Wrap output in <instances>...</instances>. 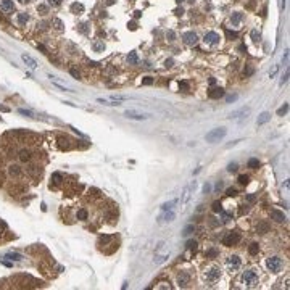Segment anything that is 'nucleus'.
Wrapping results in <instances>:
<instances>
[{
    "label": "nucleus",
    "mask_w": 290,
    "mask_h": 290,
    "mask_svg": "<svg viewBox=\"0 0 290 290\" xmlns=\"http://www.w3.org/2000/svg\"><path fill=\"white\" fill-rule=\"evenodd\" d=\"M142 84H143V86H152V84H153V77H145V79H142Z\"/></svg>",
    "instance_id": "45"
},
{
    "label": "nucleus",
    "mask_w": 290,
    "mask_h": 290,
    "mask_svg": "<svg viewBox=\"0 0 290 290\" xmlns=\"http://www.w3.org/2000/svg\"><path fill=\"white\" fill-rule=\"evenodd\" d=\"M287 111H288V103H284V106H280L277 110V116H284Z\"/></svg>",
    "instance_id": "35"
},
{
    "label": "nucleus",
    "mask_w": 290,
    "mask_h": 290,
    "mask_svg": "<svg viewBox=\"0 0 290 290\" xmlns=\"http://www.w3.org/2000/svg\"><path fill=\"white\" fill-rule=\"evenodd\" d=\"M182 40H184V44H185V45L194 47V45H197V44H198V36L195 34L194 31H189V32H185V34L182 36Z\"/></svg>",
    "instance_id": "9"
},
{
    "label": "nucleus",
    "mask_w": 290,
    "mask_h": 290,
    "mask_svg": "<svg viewBox=\"0 0 290 290\" xmlns=\"http://www.w3.org/2000/svg\"><path fill=\"white\" fill-rule=\"evenodd\" d=\"M237 100V95H229V97H226V102L227 103H232V102H235Z\"/></svg>",
    "instance_id": "51"
},
{
    "label": "nucleus",
    "mask_w": 290,
    "mask_h": 290,
    "mask_svg": "<svg viewBox=\"0 0 290 290\" xmlns=\"http://www.w3.org/2000/svg\"><path fill=\"white\" fill-rule=\"evenodd\" d=\"M124 116L129 119H137V121H143V119L152 118L150 113H143V111H137V110H126Z\"/></svg>",
    "instance_id": "3"
},
{
    "label": "nucleus",
    "mask_w": 290,
    "mask_h": 290,
    "mask_svg": "<svg viewBox=\"0 0 290 290\" xmlns=\"http://www.w3.org/2000/svg\"><path fill=\"white\" fill-rule=\"evenodd\" d=\"M189 274L187 273H181L179 276H177V284H179V287H187V284H189Z\"/></svg>",
    "instance_id": "17"
},
{
    "label": "nucleus",
    "mask_w": 290,
    "mask_h": 290,
    "mask_svg": "<svg viewBox=\"0 0 290 290\" xmlns=\"http://www.w3.org/2000/svg\"><path fill=\"white\" fill-rule=\"evenodd\" d=\"M250 115V106H244V108L234 111V113L229 115V119H244Z\"/></svg>",
    "instance_id": "11"
},
{
    "label": "nucleus",
    "mask_w": 290,
    "mask_h": 290,
    "mask_svg": "<svg viewBox=\"0 0 290 290\" xmlns=\"http://www.w3.org/2000/svg\"><path fill=\"white\" fill-rule=\"evenodd\" d=\"M240 263H242L240 258L235 256V255H232V256H229V258H227V266H229L232 271H235V269L240 268Z\"/></svg>",
    "instance_id": "13"
},
{
    "label": "nucleus",
    "mask_w": 290,
    "mask_h": 290,
    "mask_svg": "<svg viewBox=\"0 0 290 290\" xmlns=\"http://www.w3.org/2000/svg\"><path fill=\"white\" fill-rule=\"evenodd\" d=\"M288 81V69H287V71H285V74H284V77L282 79H280V86H284V84L285 82H287Z\"/></svg>",
    "instance_id": "50"
},
{
    "label": "nucleus",
    "mask_w": 290,
    "mask_h": 290,
    "mask_svg": "<svg viewBox=\"0 0 290 290\" xmlns=\"http://www.w3.org/2000/svg\"><path fill=\"white\" fill-rule=\"evenodd\" d=\"M129 97H126V95H111L110 97V100H113V102H123V100H128Z\"/></svg>",
    "instance_id": "36"
},
{
    "label": "nucleus",
    "mask_w": 290,
    "mask_h": 290,
    "mask_svg": "<svg viewBox=\"0 0 290 290\" xmlns=\"http://www.w3.org/2000/svg\"><path fill=\"white\" fill-rule=\"evenodd\" d=\"M195 185H197V182H190L189 185H185L184 187V190H182V194H181V205H182V211L185 210V205L189 203V200H190V197H192V192H194V189H195Z\"/></svg>",
    "instance_id": "2"
},
{
    "label": "nucleus",
    "mask_w": 290,
    "mask_h": 290,
    "mask_svg": "<svg viewBox=\"0 0 290 290\" xmlns=\"http://www.w3.org/2000/svg\"><path fill=\"white\" fill-rule=\"evenodd\" d=\"M20 160H21L23 163L29 161V160H31V152H29V150H21V152H20Z\"/></svg>",
    "instance_id": "26"
},
{
    "label": "nucleus",
    "mask_w": 290,
    "mask_h": 290,
    "mask_svg": "<svg viewBox=\"0 0 290 290\" xmlns=\"http://www.w3.org/2000/svg\"><path fill=\"white\" fill-rule=\"evenodd\" d=\"M37 49H39V50H42V52H44V53H47V49H45V47L42 45V44H39V45H37Z\"/></svg>",
    "instance_id": "57"
},
{
    "label": "nucleus",
    "mask_w": 290,
    "mask_h": 290,
    "mask_svg": "<svg viewBox=\"0 0 290 290\" xmlns=\"http://www.w3.org/2000/svg\"><path fill=\"white\" fill-rule=\"evenodd\" d=\"M49 3H50V5H53V7H57V5L61 3V0H49Z\"/></svg>",
    "instance_id": "55"
},
{
    "label": "nucleus",
    "mask_w": 290,
    "mask_h": 290,
    "mask_svg": "<svg viewBox=\"0 0 290 290\" xmlns=\"http://www.w3.org/2000/svg\"><path fill=\"white\" fill-rule=\"evenodd\" d=\"M176 203H177V200H171V202L163 203V205H161V211H168V210H172Z\"/></svg>",
    "instance_id": "27"
},
{
    "label": "nucleus",
    "mask_w": 290,
    "mask_h": 290,
    "mask_svg": "<svg viewBox=\"0 0 290 290\" xmlns=\"http://www.w3.org/2000/svg\"><path fill=\"white\" fill-rule=\"evenodd\" d=\"M166 37H168V40H176V32L169 29L166 32Z\"/></svg>",
    "instance_id": "42"
},
{
    "label": "nucleus",
    "mask_w": 290,
    "mask_h": 290,
    "mask_svg": "<svg viewBox=\"0 0 290 290\" xmlns=\"http://www.w3.org/2000/svg\"><path fill=\"white\" fill-rule=\"evenodd\" d=\"M258 250H260V247H258V244H251V245H250V248H248V251H250V255H256V253H258Z\"/></svg>",
    "instance_id": "38"
},
{
    "label": "nucleus",
    "mask_w": 290,
    "mask_h": 290,
    "mask_svg": "<svg viewBox=\"0 0 290 290\" xmlns=\"http://www.w3.org/2000/svg\"><path fill=\"white\" fill-rule=\"evenodd\" d=\"M260 37H261V36H260V32L256 31V29H253V31H251V40H253L255 44H256V42H260V40H261Z\"/></svg>",
    "instance_id": "37"
},
{
    "label": "nucleus",
    "mask_w": 290,
    "mask_h": 290,
    "mask_svg": "<svg viewBox=\"0 0 290 290\" xmlns=\"http://www.w3.org/2000/svg\"><path fill=\"white\" fill-rule=\"evenodd\" d=\"M238 182L240 184H248V176H245V174H242V176H238Z\"/></svg>",
    "instance_id": "44"
},
{
    "label": "nucleus",
    "mask_w": 290,
    "mask_h": 290,
    "mask_svg": "<svg viewBox=\"0 0 290 290\" xmlns=\"http://www.w3.org/2000/svg\"><path fill=\"white\" fill-rule=\"evenodd\" d=\"M219 39H221V37H219L218 32L210 31V32H206V34H205L203 42H205L206 45H218V44H219Z\"/></svg>",
    "instance_id": "8"
},
{
    "label": "nucleus",
    "mask_w": 290,
    "mask_h": 290,
    "mask_svg": "<svg viewBox=\"0 0 290 290\" xmlns=\"http://www.w3.org/2000/svg\"><path fill=\"white\" fill-rule=\"evenodd\" d=\"M213 211H214V213H221V211H222L221 202H214V203H213Z\"/></svg>",
    "instance_id": "39"
},
{
    "label": "nucleus",
    "mask_w": 290,
    "mask_h": 290,
    "mask_svg": "<svg viewBox=\"0 0 290 290\" xmlns=\"http://www.w3.org/2000/svg\"><path fill=\"white\" fill-rule=\"evenodd\" d=\"M269 119H271V113H268V111H263V113L258 116V119H256V124H258V126L266 124Z\"/></svg>",
    "instance_id": "18"
},
{
    "label": "nucleus",
    "mask_w": 290,
    "mask_h": 290,
    "mask_svg": "<svg viewBox=\"0 0 290 290\" xmlns=\"http://www.w3.org/2000/svg\"><path fill=\"white\" fill-rule=\"evenodd\" d=\"M226 34H227V37H237V32H234V31H226Z\"/></svg>",
    "instance_id": "56"
},
{
    "label": "nucleus",
    "mask_w": 290,
    "mask_h": 290,
    "mask_svg": "<svg viewBox=\"0 0 290 290\" xmlns=\"http://www.w3.org/2000/svg\"><path fill=\"white\" fill-rule=\"evenodd\" d=\"M208 256H216V250H210V251H208Z\"/></svg>",
    "instance_id": "58"
},
{
    "label": "nucleus",
    "mask_w": 290,
    "mask_h": 290,
    "mask_svg": "<svg viewBox=\"0 0 290 290\" xmlns=\"http://www.w3.org/2000/svg\"><path fill=\"white\" fill-rule=\"evenodd\" d=\"M71 11L74 13V15H81V13L84 11V5H82V3L74 2L73 5H71Z\"/></svg>",
    "instance_id": "21"
},
{
    "label": "nucleus",
    "mask_w": 290,
    "mask_h": 290,
    "mask_svg": "<svg viewBox=\"0 0 290 290\" xmlns=\"http://www.w3.org/2000/svg\"><path fill=\"white\" fill-rule=\"evenodd\" d=\"M282 187H284V189H288V181H285L284 184H282Z\"/></svg>",
    "instance_id": "61"
},
{
    "label": "nucleus",
    "mask_w": 290,
    "mask_h": 290,
    "mask_svg": "<svg viewBox=\"0 0 290 290\" xmlns=\"http://www.w3.org/2000/svg\"><path fill=\"white\" fill-rule=\"evenodd\" d=\"M18 2H20V3H29L31 0H18Z\"/></svg>",
    "instance_id": "63"
},
{
    "label": "nucleus",
    "mask_w": 290,
    "mask_h": 290,
    "mask_svg": "<svg viewBox=\"0 0 290 290\" xmlns=\"http://www.w3.org/2000/svg\"><path fill=\"white\" fill-rule=\"evenodd\" d=\"M258 231H263V234H264V232H268V231H269V226L263 222V224H260V226H258Z\"/></svg>",
    "instance_id": "46"
},
{
    "label": "nucleus",
    "mask_w": 290,
    "mask_h": 290,
    "mask_svg": "<svg viewBox=\"0 0 290 290\" xmlns=\"http://www.w3.org/2000/svg\"><path fill=\"white\" fill-rule=\"evenodd\" d=\"M271 218H273L276 222H285V219H287L285 214L282 211H279V210H273V211H271Z\"/></svg>",
    "instance_id": "16"
},
{
    "label": "nucleus",
    "mask_w": 290,
    "mask_h": 290,
    "mask_svg": "<svg viewBox=\"0 0 290 290\" xmlns=\"http://www.w3.org/2000/svg\"><path fill=\"white\" fill-rule=\"evenodd\" d=\"M5 258L11 260V261H21L23 256H21L20 253H13V251H11V253H7V255H5Z\"/></svg>",
    "instance_id": "29"
},
{
    "label": "nucleus",
    "mask_w": 290,
    "mask_h": 290,
    "mask_svg": "<svg viewBox=\"0 0 290 290\" xmlns=\"http://www.w3.org/2000/svg\"><path fill=\"white\" fill-rule=\"evenodd\" d=\"M69 73H71V76H74L76 79H81V74H79V71H76V69H74V68H71V69H69Z\"/></svg>",
    "instance_id": "48"
},
{
    "label": "nucleus",
    "mask_w": 290,
    "mask_h": 290,
    "mask_svg": "<svg viewBox=\"0 0 290 290\" xmlns=\"http://www.w3.org/2000/svg\"><path fill=\"white\" fill-rule=\"evenodd\" d=\"M37 11H39L40 15H47V13H49V8H47V5H39L37 7Z\"/></svg>",
    "instance_id": "40"
},
{
    "label": "nucleus",
    "mask_w": 290,
    "mask_h": 290,
    "mask_svg": "<svg viewBox=\"0 0 290 290\" xmlns=\"http://www.w3.org/2000/svg\"><path fill=\"white\" fill-rule=\"evenodd\" d=\"M29 21V16H27V13H18L16 16V23L20 26H26V23Z\"/></svg>",
    "instance_id": "19"
},
{
    "label": "nucleus",
    "mask_w": 290,
    "mask_h": 290,
    "mask_svg": "<svg viewBox=\"0 0 290 290\" xmlns=\"http://www.w3.org/2000/svg\"><path fill=\"white\" fill-rule=\"evenodd\" d=\"M219 277H221V269L219 268H211L205 273V280H206L210 285H213L216 280H219Z\"/></svg>",
    "instance_id": "4"
},
{
    "label": "nucleus",
    "mask_w": 290,
    "mask_h": 290,
    "mask_svg": "<svg viewBox=\"0 0 290 290\" xmlns=\"http://www.w3.org/2000/svg\"><path fill=\"white\" fill-rule=\"evenodd\" d=\"M61 181H63V174H61V172H53V174H52V182H53V184H61Z\"/></svg>",
    "instance_id": "28"
},
{
    "label": "nucleus",
    "mask_w": 290,
    "mask_h": 290,
    "mask_svg": "<svg viewBox=\"0 0 290 290\" xmlns=\"http://www.w3.org/2000/svg\"><path fill=\"white\" fill-rule=\"evenodd\" d=\"M18 113H20V115H24V116H27V118H32V113H31V111H29V110H24V108H20V110H18Z\"/></svg>",
    "instance_id": "41"
},
{
    "label": "nucleus",
    "mask_w": 290,
    "mask_h": 290,
    "mask_svg": "<svg viewBox=\"0 0 290 290\" xmlns=\"http://www.w3.org/2000/svg\"><path fill=\"white\" fill-rule=\"evenodd\" d=\"M0 8L10 15V13L15 11V3H13V0H0Z\"/></svg>",
    "instance_id": "12"
},
{
    "label": "nucleus",
    "mask_w": 290,
    "mask_h": 290,
    "mask_svg": "<svg viewBox=\"0 0 290 290\" xmlns=\"http://www.w3.org/2000/svg\"><path fill=\"white\" fill-rule=\"evenodd\" d=\"M176 2H177V3H182V2H184V0H176Z\"/></svg>",
    "instance_id": "64"
},
{
    "label": "nucleus",
    "mask_w": 290,
    "mask_h": 290,
    "mask_svg": "<svg viewBox=\"0 0 290 290\" xmlns=\"http://www.w3.org/2000/svg\"><path fill=\"white\" fill-rule=\"evenodd\" d=\"M79 32H82V34H89V24L87 23H81V24L77 26Z\"/></svg>",
    "instance_id": "33"
},
{
    "label": "nucleus",
    "mask_w": 290,
    "mask_h": 290,
    "mask_svg": "<svg viewBox=\"0 0 290 290\" xmlns=\"http://www.w3.org/2000/svg\"><path fill=\"white\" fill-rule=\"evenodd\" d=\"M92 49H93V52H103V50H105V44L102 40H93L92 42Z\"/></svg>",
    "instance_id": "20"
},
{
    "label": "nucleus",
    "mask_w": 290,
    "mask_h": 290,
    "mask_svg": "<svg viewBox=\"0 0 290 290\" xmlns=\"http://www.w3.org/2000/svg\"><path fill=\"white\" fill-rule=\"evenodd\" d=\"M226 135H227V129L226 128H216V129L210 131V132L205 135V139H206V142H210V143H216L221 139L226 137Z\"/></svg>",
    "instance_id": "1"
},
{
    "label": "nucleus",
    "mask_w": 290,
    "mask_h": 290,
    "mask_svg": "<svg viewBox=\"0 0 290 290\" xmlns=\"http://www.w3.org/2000/svg\"><path fill=\"white\" fill-rule=\"evenodd\" d=\"M210 97H211V99H219V97H224V89H221V87L213 89V90L210 92Z\"/></svg>",
    "instance_id": "22"
},
{
    "label": "nucleus",
    "mask_w": 290,
    "mask_h": 290,
    "mask_svg": "<svg viewBox=\"0 0 290 290\" xmlns=\"http://www.w3.org/2000/svg\"><path fill=\"white\" fill-rule=\"evenodd\" d=\"M87 216H89V213H87V210H79L77 211V219H81V221H86L87 219Z\"/></svg>",
    "instance_id": "31"
},
{
    "label": "nucleus",
    "mask_w": 290,
    "mask_h": 290,
    "mask_svg": "<svg viewBox=\"0 0 290 290\" xmlns=\"http://www.w3.org/2000/svg\"><path fill=\"white\" fill-rule=\"evenodd\" d=\"M3 229H5V224H0V234L3 232Z\"/></svg>",
    "instance_id": "62"
},
{
    "label": "nucleus",
    "mask_w": 290,
    "mask_h": 290,
    "mask_svg": "<svg viewBox=\"0 0 290 290\" xmlns=\"http://www.w3.org/2000/svg\"><path fill=\"white\" fill-rule=\"evenodd\" d=\"M277 71H279V66H277V65H276V66H274V68H273V69H271V71H269V77H274L276 74H277Z\"/></svg>",
    "instance_id": "47"
},
{
    "label": "nucleus",
    "mask_w": 290,
    "mask_h": 290,
    "mask_svg": "<svg viewBox=\"0 0 290 290\" xmlns=\"http://www.w3.org/2000/svg\"><path fill=\"white\" fill-rule=\"evenodd\" d=\"M258 166H260V161L256 160V158H250V160H248V168L255 169V168H258Z\"/></svg>",
    "instance_id": "34"
},
{
    "label": "nucleus",
    "mask_w": 290,
    "mask_h": 290,
    "mask_svg": "<svg viewBox=\"0 0 290 290\" xmlns=\"http://www.w3.org/2000/svg\"><path fill=\"white\" fill-rule=\"evenodd\" d=\"M227 171L229 172H235L237 171V165H235V163H231V165L227 166Z\"/></svg>",
    "instance_id": "49"
},
{
    "label": "nucleus",
    "mask_w": 290,
    "mask_h": 290,
    "mask_svg": "<svg viewBox=\"0 0 290 290\" xmlns=\"http://www.w3.org/2000/svg\"><path fill=\"white\" fill-rule=\"evenodd\" d=\"M128 63H129V65H137V63H139V55L135 53V52H129V55H128Z\"/></svg>",
    "instance_id": "23"
},
{
    "label": "nucleus",
    "mask_w": 290,
    "mask_h": 290,
    "mask_svg": "<svg viewBox=\"0 0 290 290\" xmlns=\"http://www.w3.org/2000/svg\"><path fill=\"white\" fill-rule=\"evenodd\" d=\"M268 269L271 271V273H279L280 269H282V260L279 258V256H273V258H269L268 260Z\"/></svg>",
    "instance_id": "5"
},
{
    "label": "nucleus",
    "mask_w": 290,
    "mask_h": 290,
    "mask_svg": "<svg viewBox=\"0 0 290 290\" xmlns=\"http://www.w3.org/2000/svg\"><path fill=\"white\" fill-rule=\"evenodd\" d=\"M179 87H182V89H187V82H181V84H179Z\"/></svg>",
    "instance_id": "60"
},
{
    "label": "nucleus",
    "mask_w": 290,
    "mask_h": 290,
    "mask_svg": "<svg viewBox=\"0 0 290 290\" xmlns=\"http://www.w3.org/2000/svg\"><path fill=\"white\" fill-rule=\"evenodd\" d=\"M247 200H248V202H255V195H248Z\"/></svg>",
    "instance_id": "59"
},
{
    "label": "nucleus",
    "mask_w": 290,
    "mask_h": 290,
    "mask_svg": "<svg viewBox=\"0 0 290 290\" xmlns=\"http://www.w3.org/2000/svg\"><path fill=\"white\" fill-rule=\"evenodd\" d=\"M226 194L229 195V197H234V195L237 194V190H235V189H227V192H226Z\"/></svg>",
    "instance_id": "52"
},
{
    "label": "nucleus",
    "mask_w": 290,
    "mask_h": 290,
    "mask_svg": "<svg viewBox=\"0 0 290 290\" xmlns=\"http://www.w3.org/2000/svg\"><path fill=\"white\" fill-rule=\"evenodd\" d=\"M195 231V226H194V224H189V226H187V227H184V232H182V235H190V234L192 232H194Z\"/></svg>",
    "instance_id": "32"
},
{
    "label": "nucleus",
    "mask_w": 290,
    "mask_h": 290,
    "mask_svg": "<svg viewBox=\"0 0 290 290\" xmlns=\"http://www.w3.org/2000/svg\"><path fill=\"white\" fill-rule=\"evenodd\" d=\"M172 63H174V60L169 58V60H166V61H165V66H166V68H171V66H172Z\"/></svg>",
    "instance_id": "54"
},
{
    "label": "nucleus",
    "mask_w": 290,
    "mask_h": 290,
    "mask_svg": "<svg viewBox=\"0 0 290 290\" xmlns=\"http://www.w3.org/2000/svg\"><path fill=\"white\" fill-rule=\"evenodd\" d=\"M52 26H53L57 31H63V29H65L63 21H61V20H58V18H53V20H52Z\"/></svg>",
    "instance_id": "24"
},
{
    "label": "nucleus",
    "mask_w": 290,
    "mask_h": 290,
    "mask_svg": "<svg viewBox=\"0 0 290 290\" xmlns=\"http://www.w3.org/2000/svg\"><path fill=\"white\" fill-rule=\"evenodd\" d=\"M242 279H244V284L248 285V287H255L258 284V276H256L255 271H245Z\"/></svg>",
    "instance_id": "6"
},
{
    "label": "nucleus",
    "mask_w": 290,
    "mask_h": 290,
    "mask_svg": "<svg viewBox=\"0 0 290 290\" xmlns=\"http://www.w3.org/2000/svg\"><path fill=\"white\" fill-rule=\"evenodd\" d=\"M174 218H176V213L172 211V210H168V211H161V214L158 216V224H165V222H171V221H174Z\"/></svg>",
    "instance_id": "10"
},
{
    "label": "nucleus",
    "mask_w": 290,
    "mask_h": 290,
    "mask_svg": "<svg viewBox=\"0 0 290 290\" xmlns=\"http://www.w3.org/2000/svg\"><path fill=\"white\" fill-rule=\"evenodd\" d=\"M187 248H189V250H195V248H197V242H195V240H189V242H187Z\"/></svg>",
    "instance_id": "43"
},
{
    "label": "nucleus",
    "mask_w": 290,
    "mask_h": 290,
    "mask_svg": "<svg viewBox=\"0 0 290 290\" xmlns=\"http://www.w3.org/2000/svg\"><path fill=\"white\" fill-rule=\"evenodd\" d=\"M8 171H10V174H11V176H20V174H21V169H20V166H16V165H11V166H10V169H8Z\"/></svg>",
    "instance_id": "30"
},
{
    "label": "nucleus",
    "mask_w": 290,
    "mask_h": 290,
    "mask_svg": "<svg viewBox=\"0 0 290 290\" xmlns=\"http://www.w3.org/2000/svg\"><path fill=\"white\" fill-rule=\"evenodd\" d=\"M21 60H23V61H24V63H26V65H27V66H29L31 69H36V68H37V61H36V60L31 57V55H27V53H23V55H21Z\"/></svg>",
    "instance_id": "14"
},
{
    "label": "nucleus",
    "mask_w": 290,
    "mask_h": 290,
    "mask_svg": "<svg viewBox=\"0 0 290 290\" xmlns=\"http://www.w3.org/2000/svg\"><path fill=\"white\" fill-rule=\"evenodd\" d=\"M203 192H205V194H210V192H211V185H210V184H205V185H203Z\"/></svg>",
    "instance_id": "53"
},
{
    "label": "nucleus",
    "mask_w": 290,
    "mask_h": 290,
    "mask_svg": "<svg viewBox=\"0 0 290 290\" xmlns=\"http://www.w3.org/2000/svg\"><path fill=\"white\" fill-rule=\"evenodd\" d=\"M240 242V234L238 232H229L226 237L222 238V244L226 245V247H231V245H235V244H238Z\"/></svg>",
    "instance_id": "7"
},
{
    "label": "nucleus",
    "mask_w": 290,
    "mask_h": 290,
    "mask_svg": "<svg viewBox=\"0 0 290 290\" xmlns=\"http://www.w3.org/2000/svg\"><path fill=\"white\" fill-rule=\"evenodd\" d=\"M242 20H244V15L238 13V11H235V13H232V16H231V24L234 27H238V26H240V23H242Z\"/></svg>",
    "instance_id": "15"
},
{
    "label": "nucleus",
    "mask_w": 290,
    "mask_h": 290,
    "mask_svg": "<svg viewBox=\"0 0 290 290\" xmlns=\"http://www.w3.org/2000/svg\"><path fill=\"white\" fill-rule=\"evenodd\" d=\"M97 102H99L100 105H105V106H119L121 103H118V102H113V100H105V99H97Z\"/></svg>",
    "instance_id": "25"
}]
</instances>
